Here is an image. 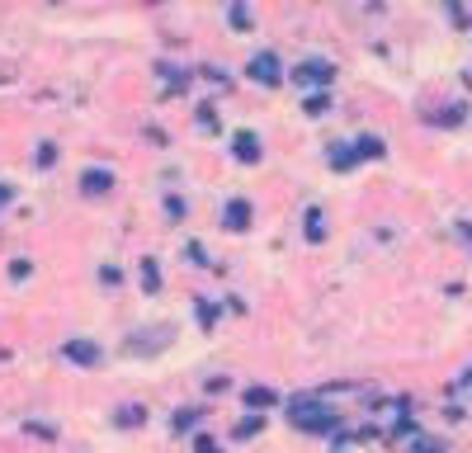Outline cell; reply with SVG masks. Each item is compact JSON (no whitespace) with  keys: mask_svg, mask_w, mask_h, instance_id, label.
<instances>
[{"mask_svg":"<svg viewBox=\"0 0 472 453\" xmlns=\"http://www.w3.org/2000/svg\"><path fill=\"white\" fill-rule=\"evenodd\" d=\"M289 420L298 429H312V434H326V429H336V411H326V406H316L312 397H293L289 401Z\"/></svg>","mask_w":472,"mask_h":453,"instance_id":"obj_1","label":"cell"},{"mask_svg":"<svg viewBox=\"0 0 472 453\" xmlns=\"http://www.w3.org/2000/svg\"><path fill=\"white\" fill-rule=\"evenodd\" d=\"M246 76L260 80V85H279V80H284V66H279V57H274V53H255V57H251V66H246Z\"/></svg>","mask_w":472,"mask_h":453,"instance_id":"obj_2","label":"cell"},{"mask_svg":"<svg viewBox=\"0 0 472 453\" xmlns=\"http://www.w3.org/2000/svg\"><path fill=\"white\" fill-rule=\"evenodd\" d=\"M336 80V66L331 62H302V66H293V85H331Z\"/></svg>","mask_w":472,"mask_h":453,"instance_id":"obj_3","label":"cell"},{"mask_svg":"<svg viewBox=\"0 0 472 453\" xmlns=\"http://www.w3.org/2000/svg\"><path fill=\"white\" fill-rule=\"evenodd\" d=\"M222 227H227V232H246V227H251V198H232V203L222 208Z\"/></svg>","mask_w":472,"mask_h":453,"instance_id":"obj_4","label":"cell"},{"mask_svg":"<svg viewBox=\"0 0 472 453\" xmlns=\"http://www.w3.org/2000/svg\"><path fill=\"white\" fill-rule=\"evenodd\" d=\"M71 364H80V369H90V364H100V349L90 345V340H66V349H62Z\"/></svg>","mask_w":472,"mask_h":453,"instance_id":"obj_5","label":"cell"},{"mask_svg":"<svg viewBox=\"0 0 472 453\" xmlns=\"http://www.w3.org/2000/svg\"><path fill=\"white\" fill-rule=\"evenodd\" d=\"M232 151H236L241 165H255V160H260V137H255V133H236Z\"/></svg>","mask_w":472,"mask_h":453,"instance_id":"obj_6","label":"cell"},{"mask_svg":"<svg viewBox=\"0 0 472 453\" xmlns=\"http://www.w3.org/2000/svg\"><path fill=\"white\" fill-rule=\"evenodd\" d=\"M80 189H85L90 198H100V194L114 189V175H109V170H85V175H80Z\"/></svg>","mask_w":472,"mask_h":453,"instance_id":"obj_7","label":"cell"},{"mask_svg":"<svg viewBox=\"0 0 472 453\" xmlns=\"http://www.w3.org/2000/svg\"><path fill=\"white\" fill-rule=\"evenodd\" d=\"M246 406H255V411L260 406H274V392L269 387H246Z\"/></svg>","mask_w":472,"mask_h":453,"instance_id":"obj_8","label":"cell"},{"mask_svg":"<svg viewBox=\"0 0 472 453\" xmlns=\"http://www.w3.org/2000/svg\"><path fill=\"white\" fill-rule=\"evenodd\" d=\"M354 156H383V142H378V137H359V142H354Z\"/></svg>","mask_w":472,"mask_h":453,"instance_id":"obj_9","label":"cell"},{"mask_svg":"<svg viewBox=\"0 0 472 453\" xmlns=\"http://www.w3.org/2000/svg\"><path fill=\"white\" fill-rule=\"evenodd\" d=\"M142 288H147V293H156V288H161V274H156V260H142Z\"/></svg>","mask_w":472,"mask_h":453,"instance_id":"obj_10","label":"cell"},{"mask_svg":"<svg viewBox=\"0 0 472 453\" xmlns=\"http://www.w3.org/2000/svg\"><path fill=\"white\" fill-rule=\"evenodd\" d=\"M147 420V406H123L118 411V425H142Z\"/></svg>","mask_w":472,"mask_h":453,"instance_id":"obj_11","label":"cell"},{"mask_svg":"<svg viewBox=\"0 0 472 453\" xmlns=\"http://www.w3.org/2000/svg\"><path fill=\"white\" fill-rule=\"evenodd\" d=\"M331 165H336V170H350V165H354V151H350V147H331Z\"/></svg>","mask_w":472,"mask_h":453,"instance_id":"obj_12","label":"cell"},{"mask_svg":"<svg viewBox=\"0 0 472 453\" xmlns=\"http://www.w3.org/2000/svg\"><path fill=\"white\" fill-rule=\"evenodd\" d=\"M260 425H264L260 416H246V420L236 425V439H251V434H255V429H260Z\"/></svg>","mask_w":472,"mask_h":453,"instance_id":"obj_13","label":"cell"},{"mask_svg":"<svg viewBox=\"0 0 472 453\" xmlns=\"http://www.w3.org/2000/svg\"><path fill=\"white\" fill-rule=\"evenodd\" d=\"M307 237L321 241V208H312V213H307Z\"/></svg>","mask_w":472,"mask_h":453,"instance_id":"obj_14","label":"cell"},{"mask_svg":"<svg viewBox=\"0 0 472 453\" xmlns=\"http://www.w3.org/2000/svg\"><path fill=\"white\" fill-rule=\"evenodd\" d=\"M232 24H236V28H251V15H246V5H232Z\"/></svg>","mask_w":472,"mask_h":453,"instance_id":"obj_15","label":"cell"},{"mask_svg":"<svg viewBox=\"0 0 472 453\" xmlns=\"http://www.w3.org/2000/svg\"><path fill=\"white\" fill-rule=\"evenodd\" d=\"M411 453H444V444H430V439H416V444H411Z\"/></svg>","mask_w":472,"mask_h":453,"instance_id":"obj_16","label":"cell"},{"mask_svg":"<svg viewBox=\"0 0 472 453\" xmlns=\"http://www.w3.org/2000/svg\"><path fill=\"white\" fill-rule=\"evenodd\" d=\"M189 420H199V411H175V429H189Z\"/></svg>","mask_w":472,"mask_h":453,"instance_id":"obj_17","label":"cell"},{"mask_svg":"<svg viewBox=\"0 0 472 453\" xmlns=\"http://www.w3.org/2000/svg\"><path fill=\"white\" fill-rule=\"evenodd\" d=\"M199 453H222V449H217V439H212V434H199Z\"/></svg>","mask_w":472,"mask_h":453,"instance_id":"obj_18","label":"cell"},{"mask_svg":"<svg viewBox=\"0 0 472 453\" xmlns=\"http://www.w3.org/2000/svg\"><path fill=\"white\" fill-rule=\"evenodd\" d=\"M53 156H57L53 142H43V147H38V165H53Z\"/></svg>","mask_w":472,"mask_h":453,"instance_id":"obj_19","label":"cell"},{"mask_svg":"<svg viewBox=\"0 0 472 453\" xmlns=\"http://www.w3.org/2000/svg\"><path fill=\"white\" fill-rule=\"evenodd\" d=\"M10 198H15V189H10V185H0V208H5Z\"/></svg>","mask_w":472,"mask_h":453,"instance_id":"obj_20","label":"cell"}]
</instances>
